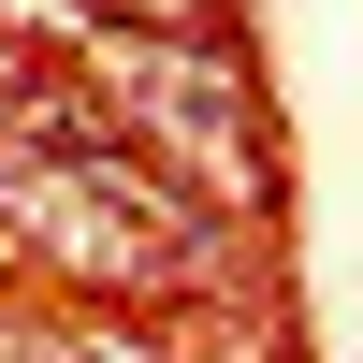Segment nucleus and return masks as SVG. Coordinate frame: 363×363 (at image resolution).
<instances>
[{
  "label": "nucleus",
  "mask_w": 363,
  "mask_h": 363,
  "mask_svg": "<svg viewBox=\"0 0 363 363\" xmlns=\"http://www.w3.org/2000/svg\"><path fill=\"white\" fill-rule=\"evenodd\" d=\"M87 87H102L116 145H145L160 174H189V189H218V203H262V145H247L233 58L174 44V29H102V44H87Z\"/></svg>",
  "instance_id": "nucleus-1"
},
{
  "label": "nucleus",
  "mask_w": 363,
  "mask_h": 363,
  "mask_svg": "<svg viewBox=\"0 0 363 363\" xmlns=\"http://www.w3.org/2000/svg\"><path fill=\"white\" fill-rule=\"evenodd\" d=\"M29 363H174V335H131V320H58V335H29Z\"/></svg>",
  "instance_id": "nucleus-2"
},
{
  "label": "nucleus",
  "mask_w": 363,
  "mask_h": 363,
  "mask_svg": "<svg viewBox=\"0 0 363 363\" xmlns=\"http://www.w3.org/2000/svg\"><path fill=\"white\" fill-rule=\"evenodd\" d=\"M87 15H116V29H189L203 0H87Z\"/></svg>",
  "instance_id": "nucleus-3"
}]
</instances>
